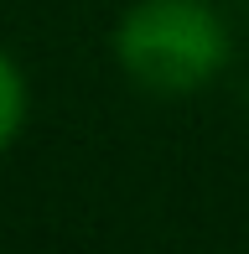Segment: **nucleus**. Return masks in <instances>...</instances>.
I'll list each match as a JSON object with an SVG mask.
<instances>
[{"label":"nucleus","instance_id":"obj_1","mask_svg":"<svg viewBox=\"0 0 249 254\" xmlns=\"http://www.w3.org/2000/svg\"><path fill=\"white\" fill-rule=\"evenodd\" d=\"M120 67L151 94H192L229 63V26L208 0H140L115 31Z\"/></svg>","mask_w":249,"mask_h":254},{"label":"nucleus","instance_id":"obj_2","mask_svg":"<svg viewBox=\"0 0 249 254\" xmlns=\"http://www.w3.org/2000/svg\"><path fill=\"white\" fill-rule=\"evenodd\" d=\"M21 120H26V83H21L16 63L0 52V151L21 135Z\"/></svg>","mask_w":249,"mask_h":254}]
</instances>
